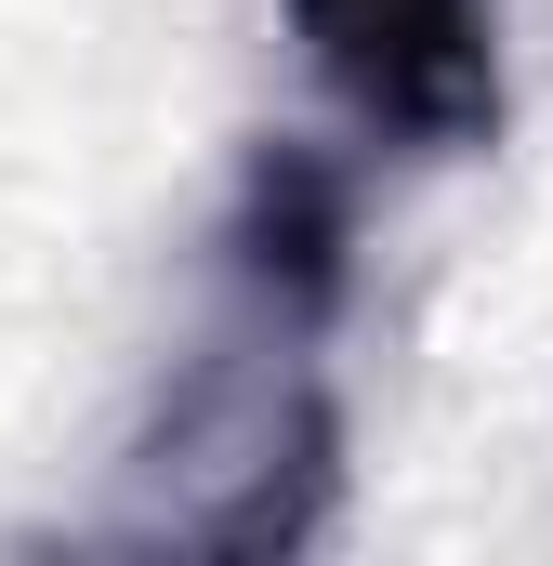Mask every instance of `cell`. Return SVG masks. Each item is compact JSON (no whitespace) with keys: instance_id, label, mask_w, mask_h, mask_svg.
I'll use <instances>...</instances> for the list:
<instances>
[{"instance_id":"cell-1","label":"cell","mask_w":553,"mask_h":566,"mask_svg":"<svg viewBox=\"0 0 553 566\" xmlns=\"http://www.w3.org/2000/svg\"><path fill=\"white\" fill-rule=\"evenodd\" d=\"M343 316H356V171L330 145H251L198 264V329L119 448L93 541L133 554H303L343 514Z\"/></svg>"},{"instance_id":"cell-2","label":"cell","mask_w":553,"mask_h":566,"mask_svg":"<svg viewBox=\"0 0 553 566\" xmlns=\"http://www.w3.org/2000/svg\"><path fill=\"white\" fill-rule=\"evenodd\" d=\"M290 40L369 145H501V0H290Z\"/></svg>"}]
</instances>
